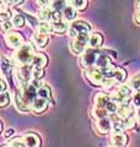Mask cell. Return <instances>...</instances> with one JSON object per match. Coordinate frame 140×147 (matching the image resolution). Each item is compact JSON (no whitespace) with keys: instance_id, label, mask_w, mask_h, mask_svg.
Listing matches in <instances>:
<instances>
[{"instance_id":"cell-1","label":"cell","mask_w":140,"mask_h":147,"mask_svg":"<svg viewBox=\"0 0 140 147\" xmlns=\"http://www.w3.org/2000/svg\"><path fill=\"white\" fill-rule=\"evenodd\" d=\"M86 77L90 80L93 85H103V86H111L113 82H116L113 79H107L103 74L102 69H92L88 67L86 71Z\"/></svg>"},{"instance_id":"cell-2","label":"cell","mask_w":140,"mask_h":147,"mask_svg":"<svg viewBox=\"0 0 140 147\" xmlns=\"http://www.w3.org/2000/svg\"><path fill=\"white\" fill-rule=\"evenodd\" d=\"M35 58L33 54V48L31 44H23L17 49V52L15 53V59L20 65H27V64L32 63Z\"/></svg>"},{"instance_id":"cell-3","label":"cell","mask_w":140,"mask_h":147,"mask_svg":"<svg viewBox=\"0 0 140 147\" xmlns=\"http://www.w3.org/2000/svg\"><path fill=\"white\" fill-rule=\"evenodd\" d=\"M32 71H33V70H32V66L30 65V64H27V65H21L20 67L17 69L15 76L17 79L18 85L21 86V88H23V87L27 85L30 77L32 76Z\"/></svg>"},{"instance_id":"cell-4","label":"cell","mask_w":140,"mask_h":147,"mask_svg":"<svg viewBox=\"0 0 140 147\" xmlns=\"http://www.w3.org/2000/svg\"><path fill=\"white\" fill-rule=\"evenodd\" d=\"M88 33H82L80 36H77L74 38L73 43H71V52L74 54H81L86 48V44L88 43Z\"/></svg>"},{"instance_id":"cell-5","label":"cell","mask_w":140,"mask_h":147,"mask_svg":"<svg viewBox=\"0 0 140 147\" xmlns=\"http://www.w3.org/2000/svg\"><path fill=\"white\" fill-rule=\"evenodd\" d=\"M91 31V26L87 24L85 21H76L70 26V30H69V36L75 38V37L80 36L82 33H90Z\"/></svg>"},{"instance_id":"cell-6","label":"cell","mask_w":140,"mask_h":147,"mask_svg":"<svg viewBox=\"0 0 140 147\" xmlns=\"http://www.w3.org/2000/svg\"><path fill=\"white\" fill-rule=\"evenodd\" d=\"M130 97H132V91H130L129 87L128 86H120L118 88V91H117V93L111 99L114 100L116 103H118L119 105H122V104H127V102L130 99Z\"/></svg>"},{"instance_id":"cell-7","label":"cell","mask_w":140,"mask_h":147,"mask_svg":"<svg viewBox=\"0 0 140 147\" xmlns=\"http://www.w3.org/2000/svg\"><path fill=\"white\" fill-rule=\"evenodd\" d=\"M21 94H22V98L29 104L32 105V102H33V100L37 98V96H38V90H37L32 84H27L22 88Z\"/></svg>"},{"instance_id":"cell-8","label":"cell","mask_w":140,"mask_h":147,"mask_svg":"<svg viewBox=\"0 0 140 147\" xmlns=\"http://www.w3.org/2000/svg\"><path fill=\"white\" fill-rule=\"evenodd\" d=\"M5 40L9 47L11 48H20L21 45H23V37L17 32H7V34L5 36Z\"/></svg>"},{"instance_id":"cell-9","label":"cell","mask_w":140,"mask_h":147,"mask_svg":"<svg viewBox=\"0 0 140 147\" xmlns=\"http://www.w3.org/2000/svg\"><path fill=\"white\" fill-rule=\"evenodd\" d=\"M97 53L93 49H87L81 57V65L84 67H91L93 64H96L97 60Z\"/></svg>"},{"instance_id":"cell-10","label":"cell","mask_w":140,"mask_h":147,"mask_svg":"<svg viewBox=\"0 0 140 147\" xmlns=\"http://www.w3.org/2000/svg\"><path fill=\"white\" fill-rule=\"evenodd\" d=\"M23 142H25L26 147H39L41 146L39 136L33 134V132H30V134L23 136Z\"/></svg>"},{"instance_id":"cell-11","label":"cell","mask_w":140,"mask_h":147,"mask_svg":"<svg viewBox=\"0 0 140 147\" xmlns=\"http://www.w3.org/2000/svg\"><path fill=\"white\" fill-rule=\"evenodd\" d=\"M47 107H48V100L44 99V98H41V97L36 98L33 102H32V105H31V108L35 113H43L47 109Z\"/></svg>"},{"instance_id":"cell-12","label":"cell","mask_w":140,"mask_h":147,"mask_svg":"<svg viewBox=\"0 0 140 147\" xmlns=\"http://www.w3.org/2000/svg\"><path fill=\"white\" fill-rule=\"evenodd\" d=\"M111 141L114 147H124L128 144V136L125 134H122V132H117V134L112 136Z\"/></svg>"},{"instance_id":"cell-13","label":"cell","mask_w":140,"mask_h":147,"mask_svg":"<svg viewBox=\"0 0 140 147\" xmlns=\"http://www.w3.org/2000/svg\"><path fill=\"white\" fill-rule=\"evenodd\" d=\"M97 129L101 134H107V132L111 131L112 129V120L109 118H103V119H99L96 123Z\"/></svg>"},{"instance_id":"cell-14","label":"cell","mask_w":140,"mask_h":147,"mask_svg":"<svg viewBox=\"0 0 140 147\" xmlns=\"http://www.w3.org/2000/svg\"><path fill=\"white\" fill-rule=\"evenodd\" d=\"M32 42H33L38 48H44L47 45V43H48V36L37 31L33 34V37H32Z\"/></svg>"},{"instance_id":"cell-15","label":"cell","mask_w":140,"mask_h":147,"mask_svg":"<svg viewBox=\"0 0 140 147\" xmlns=\"http://www.w3.org/2000/svg\"><path fill=\"white\" fill-rule=\"evenodd\" d=\"M102 43H103V37H102L101 33L99 32H95V33H91L90 34V39H88V44L92 49L95 48H100Z\"/></svg>"},{"instance_id":"cell-16","label":"cell","mask_w":140,"mask_h":147,"mask_svg":"<svg viewBox=\"0 0 140 147\" xmlns=\"http://www.w3.org/2000/svg\"><path fill=\"white\" fill-rule=\"evenodd\" d=\"M15 102H16L17 109L21 110V112H27V110L32 109L31 108V104H29L25 99L22 98V94L21 93H16V96H15Z\"/></svg>"},{"instance_id":"cell-17","label":"cell","mask_w":140,"mask_h":147,"mask_svg":"<svg viewBox=\"0 0 140 147\" xmlns=\"http://www.w3.org/2000/svg\"><path fill=\"white\" fill-rule=\"evenodd\" d=\"M109 100H111V97L106 93H99L95 96V103H96V107L99 108H106Z\"/></svg>"},{"instance_id":"cell-18","label":"cell","mask_w":140,"mask_h":147,"mask_svg":"<svg viewBox=\"0 0 140 147\" xmlns=\"http://www.w3.org/2000/svg\"><path fill=\"white\" fill-rule=\"evenodd\" d=\"M47 63H48V58L46 57L44 54H36L35 55V58H33V60H32V65H33L35 67H41V69H43L46 65H47Z\"/></svg>"},{"instance_id":"cell-19","label":"cell","mask_w":140,"mask_h":147,"mask_svg":"<svg viewBox=\"0 0 140 147\" xmlns=\"http://www.w3.org/2000/svg\"><path fill=\"white\" fill-rule=\"evenodd\" d=\"M112 130H113L116 134L117 132H122L125 129V121H123L119 117H112Z\"/></svg>"},{"instance_id":"cell-20","label":"cell","mask_w":140,"mask_h":147,"mask_svg":"<svg viewBox=\"0 0 140 147\" xmlns=\"http://www.w3.org/2000/svg\"><path fill=\"white\" fill-rule=\"evenodd\" d=\"M96 66L99 69H107L111 66V59L108 58V55L106 54H100L97 57L96 60Z\"/></svg>"},{"instance_id":"cell-21","label":"cell","mask_w":140,"mask_h":147,"mask_svg":"<svg viewBox=\"0 0 140 147\" xmlns=\"http://www.w3.org/2000/svg\"><path fill=\"white\" fill-rule=\"evenodd\" d=\"M53 12H54L53 9L44 7V9H42V10L39 11V17L43 21H46V22H49V21L52 22V20H53Z\"/></svg>"},{"instance_id":"cell-22","label":"cell","mask_w":140,"mask_h":147,"mask_svg":"<svg viewBox=\"0 0 140 147\" xmlns=\"http://www.w3.org/2000/svg\"><path fill=\"white\" fill-rule=\"evenodd\" d=\"M125 77H127V74H125V70H123L122 67L113 69V80L116 82H123Z\"/></svg>"},{"instance_id":"cell-23","label":"cell","mask_w":140,"mask_h":147,"mask_svg":"<svg viewBox=\"0 0 140 147\" xmlns=\"http://www.w3.org/2000/svg\"><path fill=\"white\" fill-rule=\"evenodd\" d=\"M63 16H64L65 20H68V21L75 20V18H76L75 7H74V6H67L64 9V11H63Z\"/></svg>"},{"instance_id":"cell-24","label":"cell","mask_w":140,"mask_h":147,"mask_svg":"<svg viewBox=\"0 0 140 147\" xmlns=\"http://www.w3.org/2000/svg\"><path fill=\"white\" fill-rule=\"evenodd\" d=\"M132 113H133V112H132V108H130L128 104H122V105H119L118 110H117V114H118L119 117H122V118H125V119H128Z\"/></svg>"},{"instance_id":"cell-25","label":"cell","mask_w":140,"mask_h":147,"mask_svg":"<svg viewBox=\"0 0 140 147\" xmlns=\"http://www.w3.org/2000/svg\"><path fill=\"white\" fill-rule=\"evenodd\" d=\"M37 31L41 32V33H44V34H48L50 33V32L53 31V27L52 25H49V22H41V24H38V27H37Z\"/></svg>"},{"instance_id":"cell-26","label":"cell","mask_w":140,"mask_h":147,"mask_svg":"<svg viewBox=\"0 0 140 147\" xmlns=\"http://www.w3.org/2000/svg\"><path fill=\"white\" fill-rule=\"evenodd\" d=\"M53 31L57 32V33H64L65 31L68 30V25L63 21H58V22H53Z\"/></svg>"},{"instance_id":"cell-27","label":"cell","mask_w":140,"mask_h":147,"mask_svg":"<svg viewBox=\"0 0 140 147\" xmlns=\"http://www.w3.org/2000/svg\"><path fill=\"white\" fill-rule=\"evenodd\" d=\"M107 114H108V110H107L106 108H99L96 107L95 109H93V115H95V118L99 120V119H103V118H107Z\"/></svg>"},{"instance_id":"cell-28","label":"cell","mask_w":140,"mask_h":147,"mask_svg":"<svg viewBox=\"0 0 140 147\" xmlns=\"http://www.w3.org/2000/svg\"><path fill=\"white\" fill-rule=\"evenodd\" d=\"M38 97L44 98V99H50V88L48 86H42L38 90Z\"/></svg>"},{"instance_id":"cell-29","label":"cell","mask_w":140,"mask_h":147,"mask_svg":"<svg viewBox=\"0 0 140 147\" xmlns=\"http://www.w3.org/2000/svg\"><path fill=\"white\" fill-rule=\"evenodd\" d=\"M12 25L15 27H17V28H20V27H22L23 25H25V17H23L22 15H20V13L14 15V17H12Z\"/></svg>"},{"instance_id":"cell-30","label":"cell","mask_w":140,"mask_h":147,"mask_svg":"<svg viewBox=\"0 0 140 147\" xmlns=\"http://www.w3.org/2000/svg\"><path fill=\"white\" fill-rule=\"evenodd\" d=\"M67 7L65 6V0H54L53 1V5L52 9L54 11H64V9Z\"/></svg>"},{"instance_id":"cell-31","label":"cell","mask_w":140,"mask_h":147,"mask_svg":"<svg viewBox=\"0 0 140 147\" xmlns=\"http://www.w3.org/2000/svg\"><path fill=\"white\" fill-rule=\"evenodd\" d=\"M71 3L76 10H85L87 6V0H73Z\"/></svg>"},{"instance_id":"cell-32","label":"cell","mask_w":140,"mask_h":147,"mask_svg":"<svg viewBox=\"0 0 140 147\" xmlns=\"http://www.w3.org/2000/svg\"><path fill=\"white\" fill-rule=\"evenodd\" d=\"M9 102H10L9 93H6V92H3V93L0 94V107H1V108L6 107V105L9 104Z\"/></svg>"},{"instance_id":"cell-33","label":"cell","mask_w":140,"mask_h":147,"mask_svg":"<svg viewBox=\"0 0 140 147\" xmlns=\"http://www.w3.org/2000/svg\"><path fill=\"white\" fill-rule=\"evenodd\" d=\"M132 88L134 91H140V74H138L137 76H134L132 79Z\"/></svg>"},{"instance_id":"cell-34","label":"cell","mask_w":140,"mask_h":147,"mask_svg":"<svg viewBox=\"0 0 140 147\" xmlns=\"http://www.w3.org/2000/svg\"><path fill=\"white\" fill-rule=\"evenodd\" d=\"M106 109L108 110V113L114 114V113H117V110H118V105H117V103L114 102V100H112V99H111L109 102H108V104H107Z\"/></svg>"},{"instance_id":"cell-35","label":"cell","mask_w":140,"mask_h":147,"mask_svg":"<svg viewBox=\"0 0 140 147\" xmlns=\"http://www.w3.org/2000/svg\"><path fill=\"white\" fill-rule=\"evenodd\" d=\"M43 69H41V67H35L33 69V71H32V77L33 79H37V80H39L41 77H43Z\"/></svg>"},{"instance_id":"cell-36","label":"cell","mask_w":140,"mask_h":147,"mask_svg":"<svg viewBox=\"0 0 140 147\" xmlns=\"http://www.w3.org/2000/svg\"><path fill=\"white\" fill-rule=\"evenodd\" d=\"M1 67H3V71L4 72H5V74H7L9 71H10L11 70V65H10V64H9V61L6 60V59L5 58H3V60H1Z\"/></svg>"},{"instance_id":"cell-37","label":"cell","mask_w":140,"mask_h":147,"mask_svg":"<svg viewBox=\"0 0 140 147\" xmlns=\"http://www.w3.org/2000/svg\"><path fill=\"white\" fill-rule=\"evenodd\" d=\"M133 103L135 107L140 108V91H137V93L133 96Z\"/></svg>"},{"instance_id":"cell-38","label":"cell","mask_w":140,"mask_h":147,"mask_svg":"<svg viewBox=\"0 0 140 147\" xmlns=\"http://www.w3.org/2000/svg\"><path fill=\"white\" fill-rule=\"evenodd\" d=\"M10 17H11V12H5V11H3L1 13V16H0V18H1V22H5L7 20H10Z\"/></svg>"},{"instance_id":"cell-39","label":"cell","mask_w":140,"mask_h":147,"mask_svg":"<svg viewBox=\"0 0 140 147\" xmlns=\"http://www.w3.org/2000/svg\"><path fill=\"white\" fill-rule=\"evenodd\" d=\"M12 26H14V25H12V24H10V22H9V21H5V22H3L1 28H3L4 31H10Z\"/></svg>"},{"instance_id":"cell-40","label":"cell","mask_w":140,"mask_h":147,"mask_svg":"<svg viewBox=\"0 0 140 147\" xmlns=\"http://www.w3.org/2000/svg\"><path fill=\"white\" fill-rule=\"evenodd\" d=\"M37 4L41 6V7H47L48 6V4H49V0H37Z\"/></svg>"},{"instance_id":"cell-41","label":"cell","mask_w":140,"mask_h":147,"mask_svg":"<svg viewBox=\"0 0 140 147\" xmlns=\"http://www.w3.org/2000/svg\"><path fill=\"white\" fill-rule=\"evenodd\" d=\"M14 134H15V130H14V129H7V130L4 132V136H5V137H10Z\"/></svg>"},{"instance_id":"cell-42","label":"cell","mask_w":140,"mask_h":147,"mask_svg":"<svg viewBox=\"0 0 140 147\" xmlns=\"http://www.w3.org/2000/svg\"><path fill=\"white\" fill-rule=\"evenodd\" d=\"M134 126V121L130 120V119H127L125 120V129H132Z\"/></svg>"},{"instance_id":"cell-43","label":"cell","mask_w":140,"mask_h":147,"mask_svg":"<svg viewBox=\"0 0 140 147\" xmlns=\"http://www.w3.org/2000/svg\"><path fill=\"white\" fill-rule=\"evenodd\" d=\"M9 146H10V147H25V145L21 144V142H18L17 140L14 141V142H11V144L9 145Z\"/></svg>"},{"instance_id":"cell-44","label":"cell","mask_w":140,"mask_h":147,"mask_svg":"<svg viewBox=\"0 0 140 147\" xmlns=\"http://www.w3.org/2000/svg\"><path fill=\"white\" fill-rule=\"evenodd\" d=\"M0 86H1V90H0V91H1V93H3V92H5V88H6L5 81H4V80H1V81H0Z\"/></svg>"},{"instance_id":"cell-45","label":"cell","mask_w":140,"mask_h":147,"mask_svg":"<svg viewBox=\"0 0 140 147\" xmlns=\"http://www.w3.org/2000/svg\"><path fill=\"white\" fill-rule=\"evenodd\" d=\"M135 21L140 24V11H137V13H135Z\"/></svg>"},{"instance_id":"cell-46","label":"cell","mask_w":140,"mask_h":147,"mask_svg":"<svg viewBox=\"0 0 140 147\" xmlns=\"http://www.w3.org/2000/svg\"><path fill=\"white\" fill-rule=\"evenodd\" d=\"M137 11H140V0L137 1Z\"/></svg>"},{"instance_id":"cell-47","label":"cell","mask_w":140,"mask_h":147,"mask_svg":"<svg viewBox=\"0 0 140 147\" xmlns=\"http://www.w3.org/2000/svg\"><path fill=\"white\" fill-rule=\"evenodd\" d=\"M23 0H14V4H21Z\"/></svg>"},{"instance_id":"cell-48","label":"cell","mask_w":140,"mask_h":147,"mask_svg":"<svg viewBox=\"0 0 140 147\" xmlns=\"http://www.w3.org/2000/svg\"><path fill=\"white\" fill-rule=\"evenodd\" d=\"M137 115H138V119L140 120V108H139V110H138V113H137Z\"/></svg>"},{"instance_id":"cell-49","label":"cell","mask_w":140,"mask_h":147,"mask_svg":"<svg viewBox=\"0 0 140 147\" xmlns=\"http://www.w3.org/2000/svg\"><path fill=\"white\" fill-rule=\"evenodd\" d=\"M3 147H10V146H3Z\"/></svg>"}]
</instances>
